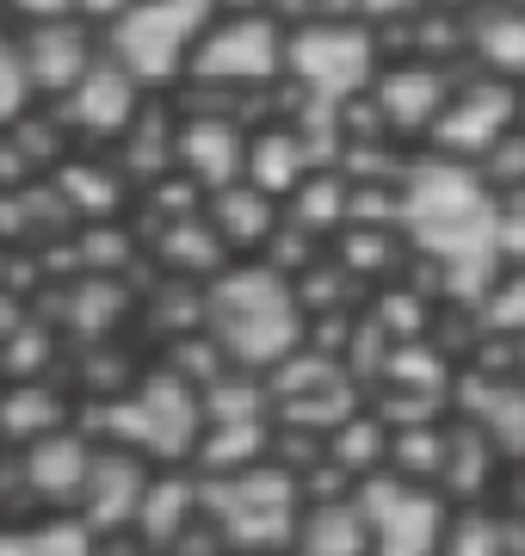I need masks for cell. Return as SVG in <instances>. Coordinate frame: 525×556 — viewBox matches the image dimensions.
Listing matches in <instances>:
<instances>
[{
    "mask_svg": "<svg viewBox=\"0 0 525 556\" xmlns=\"http://www.w3.org/2000/svg\"><path fill=\"white\" fill-rule=\"evenodd\" d=\"M396 192H402L396 229H402L408 254L426 260V273H433L445 303H458V309L476 316V303L488 298V285L507 266V248H501L507 199L476 167L426 155V149L408 155Z\"/></svg>",
    "mask_w": 525,
    "mask_h": 556,
    "instance_id": "cell-1",
    "label": "cell"
},
{
    "mask_svg": "<svg viewBox=\"0 0 525 556\" xmlns=\"http://www.w3.org/2000/svg\"><path fill=\"white\" fill-rule=\"evenodd\" d=\"M204 334L222 346L229 371L266 378L272 365L309 346V309L297 298V278L272 260H235L204 285Z\"/></svg>",
    "mask_w": 525,
    "mask_h": 556,
    "instance_id": "cell-2",
    "label": "cell"
},
{
    "mask_svg": "<svg viewBox=\"0 0 525 556\" xmlns=\"http://www.w3.org/2000/svg\"><path fill=\"white\" fill-rule=\"evenodd\" d=\"M384 38L377 25H364L353 7H328L316 20L291 25L284 43V87L309 105H353L371 93V80L384 68Z\"/></svg>",
    "mask_w": 525,
    "mask_h": 556,
    "instance_id": "cell-3",
    "label": "cell"
},
{
    "mask_svg": "<svg viewBox=\"0 0 525 556\" xmlns=\"http://www.w3.org/2000/svg\"><path fill=\"white\" fill-rule=\"evenodd\" d=\"M204 519L217 526L229 556H291L304 519V477L279 457L247 464L235 477H204Z\"/></svg>",
    "mask_w": 525,
    "mask_h": 556,
    "instance_id": "cell-4",
    "label": "cell"
},
{
    "mask_svg": "<svg viewBox=\"0 0 525 556\" xmlns=\"http://www.w3.org/2000/svg\"><path fill=\"white\" fill-rule=\"evenodd\" d=\"M100 445H124V452L149 457V464H192L204 439V390L185 383L180 371H142L124 396L100 402Z\"/></svg>",
    "mask_w": 525,
    "mask_h": 556,
    "instance_id": "cell-5",
    "label": "cell"
},
{
    "mask_svg": "<svg viewBox=\"0 0 525 556\" xmlns=\"http://www.w3.org/2000/svg\"><path fill=\"white\" fill-rule=\"evenodd\" d=\"M210 25H217V0H130L100 31L105 56L124 62L149 93H167V87H185Z\"/></svg>",
    "mask_w": 525,
    "mask_h": 556,
    "instance_id": "cell-6",
    "label": "cell"
},
{
    "mask_svg": "<svg viewBox=\"0 0 525 556\" xmlns=\"http://www.w3.org/2000/svg\"><path fill=\"white\" fill-rule=\"evenodd\" d=\"M284 43H291V25L279 13H217V25L204 31L199 56H192L185 87H199L217 105H229L235 93L284 87Z\"/></svg>",
    "mask_w": 525,
    "mask_h": 556,
    "instance_id": "cell-7",
    "label": "cell"
},
{
    "mask_svg": "<svg viewBox=\"0 0 525 556\" xmlns=\"http://www.w3.org/2000/svg\"><path fill=\"white\" fill-rule=\"evenodd\" d=\"M359 507L371 519V556H439L445 532H451V501L433 482H408L396 470L364 477Z\"/></svg>",
    "mask_w": 525,
    "mask_h": 556,
    "instance_id": "cell-8",
    "label": "cell"
},
{
    "mask_svg": "<svg viewBox=\"0 0 525 556\" xmlns=\"http://www.w3.org/2000/svg\"><path fill=\"white\" fill-rule=\"evenodd\" d=\"M513 124H520V87L501 80V75L464 68L458 87H451V100H445V112H439V124H433V137H426V155L476 167Z\"/></svg>",
    "mask_w": 525,
    "mask_h": 556,
    "instance_id": "cell-9",
    "label": "cell"
},
{
    "mask_svg": "<svg viewBox=\"0 0 525 556\" xmlns=\"http://www.w3.org/2000/svg\"><path fill=\"white\" fill-rule=\"evenodd\" d=\"M464 68H451V62H426V56H389L371 80V93L364 105L377 112L389 142H421L433 137V124H439L445 100H451V87H458Z\"/></svg>",
    "mask_w": 525,
    "mask_h": 556,
    "instance_id": "cell-10",
    "label": "cell"
},
{
    "mask_svg": "<svg viewBox=\"0 0 525 556\" xmlns=\"http://www.w3.org/2000/svg\"><path fill=\"white\" fill-rule=\"evenodd\" d=\"M155 105V93L142 87L124 62L100 56L93 68H87L68 93L56 100V118L68 124V137L75 142H100V149H118L130 130L142 124V112Z\"/></svg>",
    "mask_w": 525,
    "mask_h": 556,
    "instance_id": "cell-11",
    "label": "cell"
},
{
    "mask_svg": "<svg viewBox=\"0 0 525 556\" xmlns=\"http://www.w3.org/2000/svg\"><path fill=\"white\" fill-rule=\"evenodd\" d=\"M247 142H254V124H242L229 105H204V112H185L174 118V174L192 179V192H222L247 179Z\"/></svg>",
    "mask_w": 525,
    "mask_h": 556,
    "instance_id": "cell-12",
    "label": "cell"
},
{
    "mask_svg": "<svg viewBox=\"0 0 525 556\" xmlns=\"http://www.w3.org/2000/svg\"><path fill=\"white\" fill-rule=\"evenodd\" d=\"M20 50L25 68H31V87H38L43 105H56L75 80L105 56V31L87 13H68V20H43V25H20Z\"/></svg>",
    "mask_w": 525,
    "mask_h": 556,
    "instance_id": "cell-13",
    "label": "cell"
},
{
    "mask_svg": "<svg viewBox=\"0 0 525 556\" xmlns=\"http://www.w3.org/2000/svg\"><path fill=\"white\" fill-rule=\"evenodd\" d=\"M149 477H155V464H149V457L124 452V445H100L93 477H87L81 501H75V519H81L100 544L112 532H130V526H137L142 495H149Z\"/></svg>",
    "mask_w": 525,
    "mask_h": 556,
    "instance_id": "cell-14",
    "label": "cell"
},
{
    "mask_svg": "<svg viewBox=\"0 0 525 556\" xmlns=\"http://www.w3.org/2000/svg\"><path fill=\"white\" fill-rule=\"evenodd\" d=\"M93 457H100V439H87L81 427H62V433H43L25 445L20 470H25V495H38L50 514H75L87 477H93Z\"/></svg>",
    "mask_w": 525,
    "mask_h": 556,
    "instance_id": "cell-15",
    "label": "cell"
},
{
    "mask_svg": "<svg viewBox=\"0 0 525 556\" xmlns=\"http://www.w3.org/2000/svg\"><path fill=\"white\" fill-rule=\"evenodd\" d=\"M309 174H322V149L309 137V118H272V124H254V142H247V179L272 192V199H291Z\"/></svg>",
    "mask_w": 525,
    "mask_h": 556,
    "instance_id": "cell-16",
    "label": "cell"
},
{
    "mask_svg": "<svg viewBox=\"0 0 525 556\" xmlns=\"http://www.w3.org/2000/svg\"><path fill=\"white\" fill-rule=\"evenodd\" d=\"M199 519H204V477L192 464H174V470H155V477H149V495H142V507H137L130 538H137L149 556H167Z\"/></svg>",
    "mask_w": 525,
    "mask_h": 556,
    "instance_id": "cell-17",
    "label": "cell"
},
{
    "mask_svg": "<svg viewBox=\"0 0 525 556\" xmlns=\"http://www.w3.org/2000/svg\"><path fill=\"white\" fill-rule=\"evenodd\" d=\"M204 223L217 229V241L229 254L242 260H260L272 248V236L284 229V204L272 192H260L254 179H235L222 192H204Z\"/></svg>",
    "mask_w": 525,
    "mask_h": 556,
    "instance_id": "cell-18",
    "label": "cell"
},
{
    "mask_svg": "<svg viewBox=\"0 0 525 556\" xmlns=\"http://www.w3.org/2000/svg\"><path fill=\"white\" fill-rule=\"evenodd\" d=\"M464 68L501 75L520 87L525 80V7L507 0H470L464 7Z\"/></svg>",
    "mask_w": 525,
    "mask_h": 556,
    "instance_id": "cell-19",
    "label": "cell"
},
{
    "mask_svg": "<svg viewBox=\"0 0 525 556\" xmlns=\"http://www.w3.org/2000/svg\"><path fill=\"white\" fill-rule=\"evenodd\" d=\"M291 556H371V519H364L359 495L304 501Z\"/></svg>",
    "mask_w": 525,
    "mask_h": 556,
    "instance_id": "cell-20",
    "label": "cell"
},
{
    "mask_svg": "<svg viewBox=\"0 0 525 556\" xmlns=\"http://www.w3.org/2000/svg\"><path fill=\"white\" fill-rule=\"evenodd\" d=\"M50 179H56L62 211L87 217V223H105L124 204V192H130V174H124L118 161H93V155H68Z\"/></svg>",
    "mask_w": 525,
    "mask_h": 556,
    "instance_id": "cell-21",
    "label": "cell"
},
{
    "mask_svg": "<svg viewBox=\"0 0 525 556\" xmlns=\"http://www.w3.org/2000/svg\"><path fill=\"white\" fill-rule=\"evenodd\" d=\"M62 427H68V402H62L56 383L13 378L0 390V439L7 445H31L43 433H62Z\"/></svg>",
    "mask_w": 525,
    "mask_h": 556,
    "instance_id": "cell-22",
    "label": "cell"
},
{
    "mask_svg": "<svg viewBox=\"0 0 525 556\" xmlns=\"http://www.w3.org/2000/svg\"><path fill=\"white\" fill-rule=\"evenodd\" d=\"M501 445L470 427V420H451V452H445V477H439V495L445 501H476L488 489V470H495Z\"/></svg>",
    "mask_w": 525,
    "mask_h": 556,
    "instance_id": "cell-23",
    "label": "cell"
},
{
    "mask_svg": "<svg viewBox=\"0 0 525 556\" xmlns=\"http://www.w3.org/2000/svg\"><path fill=\"white\" fill-rule=\"evenodd\" d=\"M0 556H100V538L75 514H50L31 526H0Z\"/></svg>",
    "mask_w": 525,
    "mask_h": 556,
    "instance_id": "cell-24",
    "label": "cell"
},
{
    "mask_svg": "<svg viewBox=\"0 0 525 556\" xmlns=\"http://www.w3.org/2000/svg\"><path fill=\"white\" fill-rule=\"evenodd\" d=\"M439 556H525V519L464 507V514H451Z\"/></svg>",
    "mask_w": 525,
    "mask_h": 556,
    "instance_id": "cell-25",
    "label": "cell"
},
{
    "mask_svg": "<svg viewBox=\"0 0 525 556\" xmlns=\"http://www.w3.org/2000/svg\"><path fill=\"white\" fill-rule=\"evenodd\" d=\"M476 328L488 340H525V266L507 260L501 278L488 285V298L476 303Z\"/></svg>",
    "mask_w": 525,
    "mask_h": 556,
    "instance_id": "cell-26",
    "label": "cell"
},
{
    "mask_svg": "<svg viewBox=\"0 0 525 556\" xmlns=\"http://www.w3.org/2000/svg\"><path fill=\"white\" fill-rule=\"evenodd\" d=\"M38 87H31V68H25L20 31H0V130H13L25 112H38Z\"/></svg>",
    "mask_w": 525,
    "mask_h": 556,
    "instance_id": "cell-27",
    "label": "cell"
},
{
    "mask_svg": "<svg viewBox=\"0 0 525 556\" xmlns=\"http://www.w3.org/2000/svg\"><path fill=\"white\" fill-rule=\"evenodd\" d=\"M476 174H483L488 186L501 192V199L525 192V130H520V124H513V130H507V137L495 142V149H488L483 161H476Z\"/></svg>",
    "mask_w": 525,
    "mask_h": 556,
    "instance_id": "cell-28",
    "label": "cell"
},
{
    "mask_svg": "<svg viewBox=\"0 0 525 556\" xmlns=\"http://www.w3.org/2000/svg\"><path fill=\"white\" fill-rule=\"evenodd\" d=\"M7 13L20 25H43V20H68V13H81V0H0Z\"/></svg>",
    "mask_w": 525,
    "mask_h": 556,
    "instance_id": "cell-29",
    "label": "cell"
},
{
    "mask_svg": "<svg viewBox=\"0 0 525 556\" xmlns=\"http://www.w3.org/2000/svg\"><path fill=\"white\" fill-rule=\"evenodd\" d=\"M501 248H507V260H520V266H525V192H513V199H507V229H501Z\"/></svg>",
    "mask_w": 525,
    "mask_h": 556,
    "instance_id": "cell-30",
    "label": "cell"
},
{
    "mask_svg": "<svg viewBox=\"0 0 525 556\" xmlns=\"http://www.w3.org/2000/svg\"><path fill=\"white\" fill-rule=\"evenodd\" d=\"M124 7H130V0H81V13H87V20H93V25H105V20H118Z\"/></svg>",
    "mask_w": 525,
    "mask_h": 556,
    "instance_id": "cell-31",
    "label": "cell"
},
{
    "mask_svg": "<svg viewBox=\"0 0 525 556\" xmlns=\"http://www.w3.org/2000/svg\"><path fill=\"white\" fill-rule=\"evenodd\" d=\"M217 13H272V0H217Z\"/></svg>",
    "mask_w": 525,
    "mask_h": 556,
    "instance_id": "cell-32",
    "label": "cell"
},
{
    "mask_svg": "<svg viewBox=\"0 0 525 556\" xmlns=\"http://www.w3.org/2000/svg\"><path fill=\"white\" fill-rule=\"evenodd\" d=\"M513 378L525 383V340H513Z\"/></svg>",
    "mask_w": 525,
    "mask_h": 556,
    "instance_id": "cell-33",
    "label": "cell"
},
{
    "mask_svg": "<svg viewBox=\"0 0 525 556\" xmlns=\"http://www.w3.org/2000/svg\"><path fill=\"white\" fill-rule=\"evenodd\" d=\"M520 130H525V93H520Z\"/></svg>",
    "mask_w": 525,
    "mask_h": 556,
    "instance_id": "cell-34",
    "label": "cell"
},
{
    "mask_svg": "<svg viewBox=\"0 0 525 556\" xmlns=\"http://www.w3.org/2000/svg\"><path fill=\"white\" fill-rule=\"evenodd\" d=\"M507 7H525V0H507Z\"/></svg>",
    "mask_w": 525,
    "mask_h": 556,
    "instance_id": "cell-35",
    "label": "cell"
},
{
    "mask_svg": "<svg viewBox=\"0 0 525 556\" xmlns=\"http://www.w3.org/2000/svg\"><path fill=\"white\" fill-rule=\"evenodd\" d=\"M520 93H525V80H520Z\"/></svg>",
    "mask_w": 525,
    "mask_h": 556,
    "instance_id": "cell-36",
    "label": "cell"
},
{
    "mask_svg": "<svg viewBox=\"0 0 525 556\" xmlns=\"http://www.w3.org/2000/svg\"><path fill=\"white\" fill-rule=\"evenodd\" d=\"M341 7H346V0H341Z\"/></svg>",
    "mask_w": 525,
    "mask_h": 556,
    "instance_id": "cell-37",
    "label": "cell"
}]
</instances>
